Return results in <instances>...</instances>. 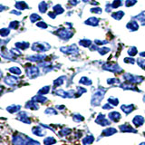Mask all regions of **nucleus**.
<instances>
[{
    "instance_id": "c85d7f7f",
    "label": "nucleus",
    "mask_w": 145,
    "mask_h": 145,
    "mask_svg": "<svg viewBox=\"0 0 145 145\" xmlns=\"http://www.w3.org/2000/svg\"><path fill=\"white\" fill-rule=\"evenodd\" d=\"M136 4V0H126L125 1V6L127 7H130V6H133Z\"/></svg>"
},
{
    "instance_id": "f3484780",
    "label": "nucleus",
    "mask_w": 145,
    "mask_h": 145,
    "mask_svg": "<svg viewBox=\"0 0 145 145\" xmlns=\"http://www.w3.org/2000/svg\"><path fill=\"white\" fill-rule=\"evenodd\" d=\"M127 28H129L130 30H132V31H136L138 28H139V25H138L135 21H132V22H131V23H129L128 25H127Z\"/></svg>"
},
{
    "instance_id": "b1692460",
    "label": "nucleus",
    "mask_w": 145,
    "mask_h": 145,
    "mask_svg": "<svg viewBox=\"0 0 145 145\" xmlns=\"http://www.w3.org/2000/svg\"><path fill=\"white\" fill-rule=\"evenodd\" d=\"M71 133V130L70 129H67V128H64L61 132H59V136H65V135H68V134Z\"/></svg>"
},
{
    "instance_id": "9d476101",
    "label": "nucleus",
    "mask_w": 145,
    "mask_h": 145,
    "mask_svg": "<svg viewBox=\"0 0 145 145\" xmlns=\"http://www.w3.org/2000/svg\"><path fill=\"white\" fill-rule=\"evenodd\" d=\"M32 132L34 135L40 136V137L41 136H44V134L43 128H41V127H39V126H35V127H34V128L32 129Z\"/></svg>"
},
{
    "instance_id": "423d86ee",
    "label": "nucleus",
    "mask_w": 145,
    "mask_h": 145,
    "mask_svg": "<svg viewBox=\"0 0 145 145\" xmlns=\"http://www.w3.org/2000/svg\"><path fill=\"white\" fill-rule=\"evenodd\" d=\"M121 109H122V111L124 113H126V114H130L132 112L134 111V109H135V107H134L133 104H130V105H122L121 106Z\"/></svg>"
},
{
    "instance_id": "5701e85b",
    "label": "nucleus",
    "mask_w": 145,
    "mask_h": 145,
    "mask_svg": "<svg viewBox=\"0 0 145 145\" xmlns=\"http://www.w3.org/2000/svg\"><path fill=\"white\" fill-rule=\"evenodd\" d=\"M137 53H138L137 49H136V47H134V46L129 48V50H128V55H129V56H134Z\"/></svg>"
},
{
    "instance_id": "473e14b6",
    "label": "nucleus",
    "mask_w": 145,
    "mask_h": 145,
    "mask_svg": "<svg viewBox=\"0 0 145 145\" xmlns=\"http://www.w3.org/2000/svg\"><path fill=\"white\" fill-rule=\"evenodd\" d=\"M46 7H47V6H46V4L44 2H42L40 5H39V8H40V11L43 12V13H44V12H46Z\"/></svg>"
},
{
    "instance_id": "79ce46f5",
    "label": "nucleus",
    "mask_w": 145,
    "mask_h": 145,
    "mask_svg": "<svg viewBox=\"0 0 145 145\" xmlns=\"http://www.w3.org/2000/svg\"><path fill=\"white\" fill-rule=\"evenodd\" d=\"M0 90H1V89H0Z\"/></svg>"
},
{
    "instance_id": "6e6552de",
    "label": "nucleus",
    "mask_w": 145,
    "mask_h": 145,
    "mask_svg": "<svg viewBox=\"0 0 145 145\" xmlns=\"http://www.w3.org/2000/svg\"><path fill=\"white\" fill-rule=\"evenodd\" d=\"M120 130L123 132H136L137 131L134 130L132 126L128 125V124H122L120 126Z\"/></svg>"
},
{
    "instance_id": "6ab92c4d",
    "label": "nucleus",
    "mask_w": 145,
    "mask_h": 145,
    "mask_svg": "<svg viewBox=\"0 0 145 145\" xmlns=\"http://www.w3.org/2000/svg\"><path fill=\"white\" fill-rule=\"evenodd\" d=\"M108 103H109V104H111L113 107H115L116 105L119 104V100H118V98L110 97L108 99Z\"/></svg>"
},
{
    "instance_id": "cd10ccee",
    "label": "nucleus",
    "mask_w": 145,
    "mask_h": 145,
    "mask_svg": "<svg viewBox=\"0 0 145 145\" xmlns=\"http://www.w3.org/2000/svg\"><path fill=\"white\" fill-rule=\"evenodd\" d=\"M49 90H50V87L49 86H46V87L42 88V89L39 91V94H48L49 93Z\"/></svg>"
},
{
    "instance_id": "a878e982",
    "label": "nucleus",
    "mask_w": 145,
    "mask_h": 145,
    "mask_svg": "<svg viewBox=\"0 0 145 145\" xmlns=\"http://www.w3.org/2000/svg\"><path fill=\"white\" fill-rule=\"evenodd\" d=\"M44 113H46V114H56V113H57V112H56L53 108L49 107V108H47L46 111H44Z\"/></svg>"
},
{
    "instance_id": "0eeeda50",
    "label": "nucleus",
    "mask_w": 145,
    "mask_h": 145,
    "mask_svg": "<svg viewBox=\"0 0 145 145\" xmlns=\"http://www.w3.org/2000/svg\"><path fill=\"white\" fill-rule=\"evenodd\" d=\"M38 74H39L38 69L34 66H32L30 69L27 70V75H28V76H30V78H34L35 76L38 75Z\"/></svg>"
},
{
    "instance_id": "20e7f679",
    "label": "nucleus",
    "mask_w": 145,
    "mask_h": 145,
    "mask_svg": "<svg viewBox=\"0 0 145 145\" xmlns=\"http://www.w3.org/2000/svg\"><path fill=\"white\" fill-rule=\"evenodd\" d=\"M108 117H109V119L111 121H113V122H118L119 121L121 120V118H122V115H121V113H118V112H112V113H110L108 114Z\"/></svg>"
},
{
    "instance_id": "a19ab883",
    "label": "nucleus",
    "mask_w": 145,
    "mask_h": 145,
    "mask_svg": "<svg viewBox=\"0 0 145 145\" xmlns=\"http://www.w3.org/2000/svg\"><path fill=\"white\" fill-rule=\"evenodd\" d=\"M143 98H144V99H143V102H145V96H144V97H143Z\"/></svg>"
},
{
    "instance_id": "a211bd4d",
    "label": "nucleus",
    "mask_w": 145,
    "mask_h": 145,
    "mask_svg": "<svg viewBox=\"0 0 145 145\" xmlns=\"http://www.w3.org/2000/svg\"><path fill=\"white\" fill-rule=\"evenodd\" d=\"M33 101L34 102H39V103H46V101H47V98H46V97H44V96H42L40 94V95H37V96H34V98H33Z\"/></svg>"
},
{
    "instance_id": "7ed1b4c3",
    "label": "nucleus",
    "mask_w": 145,
    "mask_h": 145,
    "mask_svg": "<svg viewBox=\"0 0 145 145\" xmlns=\"http://www.w3.org/2000/svg\"><path fill=\"white\" fill-rule=\"evenodd\" d=\"M95 122H97L98 124H100L101 126H106V125H109V124H111V122H109L108 120H106L105 117H104V115L101 114V113L98 115V117L96 118Z\"/></svg>"
},
{
    "instance_id": "ea45409f",
    "label": "nucleus",
    "mask_w": 145,
    "mask_h": 145,
    "mask_svg": "<svg viewBox=\"0 0 145 145\" xmlns=\"http://www.w3.org/2000/svg\"><path fill=\"white\" fill-rule=\"evenodd\" d=\"M140 145H145V141H144V142H141V144H140Z\"/></svg>"
},
{
    "instance_id": "2f4dec72",
    "label": "nucleus",
    "mask_w": 145,
    "mask_h": 145,
    "mask_svg": "<svg viewBox=\"0 0 145 145\" xmlns=\"http://www.w3.org/2000/svg\"><path fill=\"white\" fill-rule=\"evenodd\" d=\"M138 65L141 68H142L143 70H145V60L143 59H138Z\"/></svg>"
},
{
    "instance_id": "f704fd0d",
    "label": "nucleus",
    "mask_w": 145,
    "mask_h": 145,
    "mask_svg": "<svg viewBox=\"0 0 145 145\" xmlns=\"http://www.w3.org/2000/svg\"><path fill=\"white\" fill-rule=\"evenodd\" d=\"M90 11L92 12V13H97V14H101L103 10H102L100 7H97V8H92V9L90 10Z\"/></svg>"
},
{
    "instance_id": "ddd939ff",
    "label": "nucleus",
    "mask_w": 145,
    "mask_h": 145,
    "mask_svg": "<svg viewBox=\"0 0 145 145\" xmlns=\"http://www.w3.org/2000/svg\"><path fill=\"white\" fill-rule=\"evenodd\" d=\"M20 105H10L6 108V111L9 112L10 113H16L20 110Z\"/></svg>"
},
{
    "instance_id": "39448f33",
    "label": "nucleus",
    "mask_w": 145,
    "mask_h": 145,
    "mask_svg": "<svg viewBox=\"0 0 145 145\" xmlns=\"http://www.w3.org/2000/svg\"><path fill=\"white\" fill-rule=\"evenodd\" d=\"M132 123L134 124L135 127H140L144 123V118L141 115H136L133 119H132Z\"/></svg>"
},
{
    "instance_id": "72a5a7b5",
    "label": "nucleus",
    "mask_w": 145,
    "mask_h": 145,
    "mask_svg": "<svg viewBox=\"0 0 145 145\" xmlns=\"http://www.w3.org/2000/svg\"><path fill=\"white\" fill-rule=\"evenodd\" d=\"M10 72H14V74H16V75H20V74H21L20 69L17 68V67H13V68H11L10 69Z\"/></svg>"
},
{
    "instance_id": "aec40b11",
    "label": "nucleus",
    "mask_w": 145,
    "mask_h": 145,
    "mask_svg": "<svg viewBox=\"0 0 145 145\" xmlns=\"http://www.w3.org/2000/svg\"><path fill=\"white\" fill-rule=\"evenodd\" d=\"M80 84H84V85H91L92 84V80H90L88 77L84 76L80 79Z\"/></svg>"
},
{
    "instance_id": "4468645a",
    "label": "nucleus",
    "mask_w": 145,
    "mask_h": 145,
    "mask_svg": "<svg viewBox=\"0 0 145 145\" xmlns=\"http://www.w3.org/2000/svg\"><path fill=\"white\" fill-rule=\"evenodd\" d=\"M17 82V79L14 76H8L5 79V83L7 84L8 85H14L15 84H16Z\"/></svg>"
},
{
    "instance_id": "2eb2a0df",
    "label": "nucleus",
    "mask_w": 145,
    "mask_h": 145,
    "mask_svg": "<svg viewBox=\"0 0 145 145\" xmlns=\"http://www.w3.org/2000/svg\"><path fill=\"white\" fill-rule=\"evenodd\" d=\"M56 142V139L52 136H49V137H46V139L44 140V145H52V144H55Z\"/></svg>"
},
{
    "instance_id": "58836bf2",
    "label": "nucleus",
    "mask_w": 145,
    "mask_h": 145,
    "mask_svg": "<svg viewBox=\"0 0 145 145\" xmlns=\"http://www.w3.org/2000/svg\"><path fill=\"white\" fill-rule=\"evenodd\" d=\"M140 56H143V57H145V52H142V53H140Z\"/></svg>"
},
{
    "instance_id": "c756f323",
    "label": "nucleus",
    "mask_w": 145,
    "mask_h": 145,
    "mask_svg": "<svg viewBox=\"0 0 145 145\" xmlns=\"http://www.w3.org/2000/svg\"><path fill=\"white\" fill-rule=\"evenodd\" d=\"M63 83H64V77H61V78H58L57 80L55 81L53 84H55V86H59V85H62Z\"/></svg>"
},
{
    "instance_id": "393cba45",
    "label": "nucleus",
    "mask_w": 145,
    "mask_h": 145,
    "mask_svg": "<svg viewBox=\"0 0 145 145\" xmlns=\"http://www.w3.org/2000/svg\"><path fill=\"white\" fill-rule=\"evenodd\" d=\"M122 5V0H115L114 2H113L112 4V7L113 8H117L119 6H121Z\"/></svg>"
},
{
    "instance_id": "4be33fe9",
    "label": "nucleus",
    "mask_w": 145,
    "mask_h": 145,
    "mask_svg": "<svg viewBox=\"0 0 145 145\" xmlns=\"http://www.w3.org/2000/svg\"><path fill=\"white\" fill-rule=\"evenodd\" d=\"M79 44L84 46V47H89V46H91V44H92V42H91L89 39H83V40H81L80 42H79Z\"/></svg>"
},
{
    "instance_id": "f257e3e1",
    "label": "nucleus",
    "mask_w": 145,
    "mask_h": 145,
    "mask_svg": "<svg viewBox=\"0 0 145 145\" xmlns=\"http://www.w3.org/2000/svg\"><path fill=\"white\" fill-rule=\"evenodd\" d=\"M105 94V90L101 88V89H98L95 93L94 94L92 97V101H91V103H92L93 106H98V105L101 103L102 100L103 99Z\"/></svg>"
},
{
    "instance_id": "4c0bfd02",
    "label": "nucleus",
    "mask_w": 145,
    "mask_h": 145,
    "mask_svg": "<svg viewBox=\"0 0 145 145\" xmlns=\"http://www.w3.org/2000/svg\"><path fill=\"white\" fill-rule=\"evenodd\" d=\"M69 2H70V4L72 5V6H76V5L78 4V0H69Z\"/></svg>"
},
{
    "instance_id": "9b49d317",
    "label": "nucleus",
    "mask_w": 145,
    "mask_h": 145,
    "mask_svg": "<svg viewBox=\"0 0 145 145\" xmlns=\"http://www.w3.org/2000/svg\"><path fill=\"white\" fill-rule=\"evenodd\" d=\"M98 22H99V19L96 18V17H90L85 21L86 25H93V26H95V25H98Z\"/></svg>"
},
{
    "instance_id": "dca6fc26",
    "label": "nucleus",
    "mask_w": 145,
    "mask_h": 145,
    "mask_svg": "<svg viewBox=\"0 0 145 145\" xmlns=\"http://www.w3.org/2000/svg\"><path fill=\"white\" fill-rule=\"evenodd\" d=\"M94 141V137L92 135H88L86 136L85 138H84V140H83V143H84V145H87V144H91V143H93Z\"/></svg>"
},
{
    "instance_id": "bb28decb",
    "label": "nucleus",
    "mask_w": 145,
    "mask_h": 145,
    "mask_svg": "<svg viewBox=\"0 0 145 145\" xmlns=\"http://www.w3.org/2000/svg\"><path fill=\"white\" fill-rule=\"evenodd\" d=\"M72 119H74V121L75 122H82L83 120H84V117L82 116L81 114H75L74 116H72Z\"/></svg>"
},
{
    "instance_id": "1a4fd4ad",
    "label": "nucleus",
    "mask_w": 145,
    "mask_h": 145,
    "mask_svg": "<svg viewBox=\"0 0 145 145\" xmlns=\"http://www.w3.org/2000/svg\"><path fill=\"white\" fill-rule=\"evenodd\" d=\"M115 132H117L116 129H114L113 127H109V128H107L103 131V132H102V136H110V135L114 134Z\"/></svg>"
},
{
    "instance_id": "7c9ffc66",
    "label": "nucleus",
    "mask_w": 145,
    "mask_h": 145,
    "mask_svg": "<svg viewBox=\"0 0 145 145\" xmlns=\"http://www.w3.org/2000/svg\"><path fill=\"white\" fill-rule=\"evenodd\" d=\"M109 51H110V49L107 47H102V48H100V49H98V52L101 53L102 56H103V55H105L106 53H108Z\"/></svg>"
},
{
    "instance_id": "e433bc0d",
    "label": "nucleus",
    "mask_w": 145,
    "mask_h": 145,
    "mask_svg": "<svg viewBox=\"0 0 145 145\" xmlns=\"http://www.w3.org/2000/svg\"><path fill=\"white\" fill-rule=\"evenodd\" d=\"M112 108H113V106H112L111 104H109V103H107V104L103 106V109H104V110H110V109H112Z\"/></svg>"
},
{
    "instance_id": "412c9836",
    "label": "nucleus",
    "mask_w": 145,
    "mask_h": 145,
    "mask_svg": "<svg viewBox=\"0 0 145 145\" xmlns=\"http://www.w3.org/2000/svg\"><path fill=\"white\" fill-rule=\"evenodd\" d=\"M123 15H124V13L122 11H117V12H115V13H113V15H112V16H113L114 19L120 20Z\"/></svg>"
},
{
    "instance_id": "f03ea898",
    "label": "nucleus",
    "mask_w": 145,
    "mask_h": 145,
    "mask_svg": "<svg viewBox=\"0 0 145 145\" xmlns=\"http://www.w3.org/2000/svg\"><path fill=\"white\" fill-rule=\"evenodd\" d=\"M16 118L19 121H21V122H25V123H27V124L31 123L30 119L28 118V115H27V113H25V112H20V113L17 114Z\"/></svg>"
},
{
    "instance_id": "f8f14e48",
    "label": "nucleus",
    "mask_w": 145,
    "mask_h": 145,
    "mask_svg": "<svg viewBox=\"0 0 145 145\" xmlns=\"http://www.w3.org/2000/svg\"><path fill=\"white\" fill-rule=\"evenodd\" d=\"M25 108L27 109H31V110H38L39 109V106L37 105V103H35V102H34L32 100V101L28 102V103L25 104Z\"/></svg>"
},
{
    "instance_id": "c9c22d12",
    "label": "nucleus",
    "mask_w": 145,
    "mask_h": 145,
    "mask_svg": "<svg viewBox=\"0 0 145 145\" xmlns=\"http://www.w3.org/2000/svg\"><path fill=\"white\" fill-rule=\"evenodd\" d=\"M124 62L127 64H134V60L132 59V58H125V59H124Z\"/></svg>"
}]
</instances>
